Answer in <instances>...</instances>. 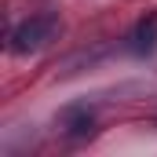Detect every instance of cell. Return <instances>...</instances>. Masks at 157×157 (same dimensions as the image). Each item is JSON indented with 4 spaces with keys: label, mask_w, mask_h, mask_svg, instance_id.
Listing matches in <instances>:
<instances>
[{
    "label": "cell",
    "mask_w": 157,
    "mask_h": 157,
    "mask_svg": "<svg viewBox=\"0 0 157 157\" xmlns=\"http://www.w3.org/2000/svg\"><path fill=\"white\" fill-rule=\"evenodd\" d=\"M135 55H150L157 48V11H150L139 26H135V33H132V44H128Z\"/></svg>",
    "instance_id": "obj_3"
},
{
    "label": "cell",
    "mask_w": 157,
    "mask_h": 157,
    "mask_svg": "<svg viewBox=\"0 0 157 157\" xmlns=\"http://www.w3.org/2000/svg\"><path fill=\"white\" fill-rule=\"evenodd\" d=\"M59 124H62V132H66L70 139H88V135L95 132V113H91L88 106H66V110L59 113Z\"/></svg>",
    "instance_id": "obj_2"
},
{
    "label": "cell",
    "mask_w": 157,
    "mask_h": 157,
    "mask_svg": "<svg viewBox=\"0 0 157 157\" xmlns=\"http://www.w3.org/2000/svg\"><path fill=\"white\" fill-rule=\"evenodd\" d=\"M59 29H62V22H59V15L55 11H40V15H29L26 22H18L15 29H11V51L15 55H33L40 48H48L51 40L59 37Z\"/></svg>",
    "instance_id": "obj_1"
}]
</instances>
